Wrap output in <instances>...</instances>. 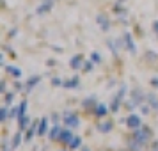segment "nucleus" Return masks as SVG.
I'll return each instance as SVG.
<instances>
[{"label": "nucleus", "mask_w": 158, "mask_h": 151, "mask_svg": "<svg viewBox=\"0 0 158 151\" xmlns=\"http://www.w3.org/2000/svg\"><path fill=\"white\" fill-rule=\"evenodd\" d=\"M146 98H148V94L144 93L140 87H135V89H131L130 98L124 101V107L128 108V110H133L135 107H140L142 103H146Z\"/></svg>", "instance_id": "nucleus-1"}, {"label": "nucleus", "mask_w": 158, "mask_h": 151, "mask_svg": "<svg viewBox=\"0 0 158 151\" xmlns=\"http://www.w3.org/2000/svg\"><path fill=\"white\" fill-rule=\"evenodd\" d=\"M131 139H135V141H139V142L142 144H148L151 142V139H153V132H151L149 126H146V124H142V126H139V128L131 130Z\"/></svg>", "instance_id": "nucleus-2"}, {"label": "nucleus", "mask_w": 158, "mask_h": 151, "mask_svg": "<svg viewBox=\"0 0 158 151\" xmlns=\"http://www.w3.org/2000/svg\"><path fill=\"white\" fill-rule=\"evenodd\" d=\"M124 94H126V86H124V84H121V87H119L117 94H115L114 98H112V101H110V110H112L114 114H117V112H119L123 101H124V100H123V98H124Z\"/></svg>", "instance_id": "nucleus-3"}, {"label": "nucleus", "mask_w": 158, "mask_h": 151, "mask_svg": "<svg viewBox=\"0 0 158 151\" xmlns=\"http://www.w3.org/2000/svg\"><path fill=\"white\" fill-rule=\"evenodd\" d=\"M62 123H64V126L75 130L80 126V117L77 112H66V114H62Z\"/></svg>", "instance_id": "nucleus-4"}, {"label": "nucleus", "mask_w": 158, "mask_h": 151, "mask_svg": "<svg viewBox=\"0 0 158 151\" xmlns=\"http://www.w3.org/2000/svg\"><path fill=\"white\" fill-rule=\"evenodd\" d=\"M55 6V0H41V4L37 6L36 9V15L37 16H43V15H48L52 9Z\"/></svg>", "instance_id": "nucleus-5"}, {"label": "nucleus", "mask_w": 158, "mask_h": 151, "mask_svg": "<svg viewBox=\"0 0 158 151\" xmlns=\"http://www.w3.org/2000/svg\"><path fill=\"white\" fill-rule=\"evenodd\" d=\"M123 43H124V50H128L131 55H135L137 53V44L133 43V37H131V34H130L128 30L123 34Z\"/></svg>", "instance_id": "nucleus-6"}, {"label": "nucleus", "mask_w": 158, "mask_h": 151, "mask_svg": "<svg viewBox=\"0 0 158 151\" xmlns=\"http://www.w3.org/2000/svg\"><path fill=\"white\" fill-rule=\"evenodd\" d=\"M139 126H142V117L139 114H128V117H126V128L131 132V130L139 128Z\"/></svg>", "instance_id": "nucleus-7"}, {"label": "nucleus", "mask_w": 158, "mask_h": 151, "mask_svg": "<svg viewBox=\"0 0 158 151\" xmlns=\"http://www.w3.org/2000/svg\"><path fill=\"white\" fill-rule=\"evenodd\" d=\"M73 128H68V126H64V130H62V133H60V137H59L57 142H60L62 146H69V142L73 141Z\"/></svg>", "instance_id": "nucleus-8"}, {"label": "nucleus", "mask_w": 158, "mask_h": 151, "mask_svg": "<svg viewBox=\"0 0 158 151\" xmlns=\"http://www.w3.org/2000/svg\"><path fill=\"white\" fill-rule=\"evenodd\" d=\"M96 23L100 25V29L103 32H108L110 30V18H108L105 13H100V15L96 16Z\"/></svg>", "instance_id": "nucleus-9"}, {"label": "nucleus", "mask_w": 158, "mask_h": 151, "mask_svg": "<svg viewBox=\"0 0 158 151\" xmlns=\"http://www.w3.org/2000/svg\"><path fill=\"white\" fill-rule=\"evenodd\" d=\"M84 62H85L84 55H82V53H77V55H73V57L69 59V68L77 71V69H80V68H84Z\"/></svg>", "instance_id": "nucleus-10"}, {"label": "nucleus", "mask_w": 158, "mask_h": 151, "mask_svg": "<svg viewBox=\"0 0 158 151\" xmlns=\"http://www.w3.org/2000/svg\"><path fill=\"white\" fill-rule=\"evenodd\" d=\"M126 148H128L130 151H146V144L139 142V141H135V139H131V137H128V141H126Z\"/></svg>", "instance_id": "nucleus-11"}, {"label": "nucleus", "mask_w": 158, "mask_h": 151, "mask_svg": "<svg viewBox=\"0 0 158 151\" xmlns=\"http://www.w3.org/2000/svg\"><path fill=\"white\" fill-rule=\"evenodd\" d=\"M37 126H39V121H34L29 128L25 130V135H23V141H25V142H30L32 137L37 135Z\"/></svg>", "instance_id": "nucleus-12"}, {"label": "nucleus", "mask_w": 158, "mask_h": 151, "mask_svg": "<svg viewBox=\"0 0 158 151\" xmlns=\"http://www.w3.org/2000/svg\"><path fill=\"white\" fill-rule=\"evenodd\" d=\"M107 114H108V107L105 105V103H98V105L94 107V110H93V115L98 117V119H103Z\"/></svg>", "instance_id": "nucleus-13"}, {"label": "nucleus", "mask_w": 158, "mask_h": 151, "mask_svg": "<svg viewBox=\"0 0 158 151\" xmlns=\"http://www.w3.org/2000/svg\"><path fill=\"white\" fill-rule=\"evenodd\" d=\"M98 105V100H96V96H87L85 100L82 101V107L85 108L87 112H91L93 114V110H94V107Z\"/></svg>", "instance_id": "nucleus-14"}, {"label": "nucleus", "mask_w": 158, "mask_h": 151, "mask_svg": "<svg viewBox=\"0 0 158 151\" xmlns=\"http://www.w3.org/2000/svg\"><path fill=\"white\" fill-rule=\"evenodd\" d=\"M62 126L60 124H53L50 128V132H48V139H50L52 142H55V141H59V137H60V133H62Z\"/></svg>", "instance_id": "nucleus-15"}, {"label": "nucleus", "mask_w": 158, "mask_h": 151, "mask_svg": "<svg viewBox=\"0 0 158 151\" xmlns=\"http://www.w3.org/2000/svg\"><path fill=\"white\" fill-rule=\"evenodd\" d=\"M48 132H50V128H48V117H41L39 119V126H37V135L39 137L48 135Z\"/></svg>", "instance_id": "nucleus-16"}, {"label": "nucleus", "mask_w": 158, "mask_h": 151, "mask_svg": "<svg viewBox=\"0 0 158 151\" xmlns=\"http://www.w3.org/2000/svg\"><path fill=\"white\" fill-rule=\"evenodd\" d=\"M39 82H41V77H39V75H32V77L27 80V84H25V93H30Z\"/></svg>", "instance_id": "nucleus-17"}, {"label": "nucleus", "mask_w": 158, "mask_h": 151, "mask_svg": "<svg viewBox=\"0 0 158 151\" xmlns=\"http://www.w3.org/2000/svg\"><path fill=\"white\" fill-rule=\"evenodd\" d=\"M112 128H114V121H103V123H98V126H96V130L100 133H110Z\"/></svg>", "instance_id": "nucleus-18"}, {"label": "nucleus", "mask_w": 158, "mask_h": 151, "mask_svg": "<svg viewBox=\"0 0 158 151\" xmlns=\"http://www.w3.org/2000/svg\"><path fill=\"white\" fill-rule=\"evenodd\" d=\"M6 73H7L9 77H13L15 80H18L20 77H22V69L18 68V66H6Z\"/></svg>", "instance_id": "nucleus-19"}, {"label": "nucleus", "mask_w": 158, "mask_h": 151, "mask_svg": "<svg viewBox=\"0 0 158 151\" xmlns=\"http://www.w3.org/2000/svg\"><path fill=\"white\" fill-rule=\"evenodd\" d=\"M22 141H23V132H22V130H18V132L15 133V137L11 139V146H13V151L20 148V144H22Z\"/></svg>", "instance_id": "nucleus-20"}, {"label": "nucleus", "mask_w": 158, "mask_h": 151, "mask_svg": "<svg viewBox=\"0 0 158 151\" xmlns=\"http://www.w3.org/2000/svg\"><path fill=\"white\" fill-rule=\"evenodd\" d=\"M29 124H30V115H20L18 117V130H22V132H25V130L29 128Z\"/></svg>", "instance_id": "nucleus-21"}, {"label": "nucleus", "mask_w": 158, "mask_h": 151, "mask_svg": "<svg viewBox=\"0 0 158 151\" xmlns=\"http://www.w3.org/2000/svg\"><path fill=\"white\" fill-rule=\"evenodd\" d=\"M62 87H64V89H78V87H80V78L75 75L71 80H66Z\"/></svg>", "instance_id": "nucleus-22"}, {"label": "nucleus", "mask_w": 158, "mask_h": 151, "mask_svg": "<svg viewBox=\"0 0 158 151\" xmlns=\"http://www.w3.org/2000/svg\"><path fill=\"white\" fill-rule=\"evenodd\" d=\"M146 101L149 103V107L153 108V110H156V112H158V96H156V94L149 93V94H148V98H146Z\"/></svg>", "instance_id": "nucleus-23"}, {"label": "nucleus", "mask_w": 158, "mask_h": 151, "mask_svg": "<svg viewBox=\"0 0 158 151\" xmlns=\"http://www.w3.org/2000/svg\"><path fill=\"white\" fill-rule=\"evenodd\" d=\"M80 148H82V137L75 135V137H73V141L69 142V146H68V149L75 151V149H80Z\"/></svg>", "instance_id": "nucleus-24"}, {"label": "nucleus", "mask_w": 158, "mask_h": 151, "mask_svg": "<svg viewBox=\"0 0 158 151\" xmlns=\"http://www.w3.org/2000/svg\"><path fill=\"white\" fill-rule=\"evenodd\" d=\"M144 59H146V62H151V64H153V62H156L158 61V53L156 52H153V50H148Z\"/></svg>", "instance_id": "nucleus-25"}, {"label": "nucleus", "mask_w": 158, "mask_h": 151, "mask_svg": "<svg viewBox=\"0 0 158 151\" xmlns=\"http://www.w3.org/2000/svg\"><path fill=\"white\" fill-rule=\"evenodd\" d=\"M140 112H142V115H149L151 112H153V108L149 107V103H148V101H146V103H142V105H140Z\"/></svg>", "instance_id": "nucleus-26"}, {"label": "nucleus", "mask_w": 158, "mask_h": 151, "mask_svg": "<svg viewBox=\"0 0 158 151\" xmlns=\"http://www.w3.org/2000/svg\"><path fill=\"white\" fill-rule=\"evenodd\" d=\"M15 91H13V93H6V96H4V103H6V105H11V103H13V100H15Z\"/></svg>", "instance_id": "nucleus-27"}, {"label": "nucleus", "mask_w": 158, "mask_h": 151, "mask_svg": "<svg viewBox=\"0 0 158 151\" xmlns=\"http://www.w3.org/2000/svg\"><path fill=\"white\" fill-rule=\"evenodd\" d=\"M7 117H9V108H7V105H6L4 108H0V121L4 123Z\"/></svg>", "instance_id": "nucleus-28"}, {"label": "nucleus", "mask_w": 158, "mask_h": 151, "mask_svg": "<svg viewBox=\"0 0 158 151\" xmlns=\"http://www.w3.org/2000/svg\"><path fill=\"white\" fill-rule=\"evenodd\" d=\"M93 68H94V62H93V61H85L82 69H84L85 73H91V71H93Z\"/></svg>", "instance_id": "nucleus-29"}, {"label": "nucleus", "mask_w": 158, "mask_h": 151, "mask_svg": "<svg viewBox=\"0 0 158 151\" xmlns=\"http://www.w3.org/2000/svg\"><path fill=\"white\" fill-rule=\"evenodd\" d=\"M91 61H93L94 64H98V62L101 64V61H103V59H101V55L98 53V52H93V53H91Z\"/></svg>", "instance_id": "nucleus-30"}, {"label": "nucleus", "mask_w": 158, "mask_h": 151, "mask_svg": "<svg viewBox=\"0 0 158 151\" xmlns=\"http://www.w3.org/2000/svg\"><path fill=\"white\" fill-rule=\"evenodd\" d=\"M15 93H22V91H25V86H23L22 82H18V80H15Z\"/></svg>", "instance_id": "nucleus-31"}, {"label": "nucleus", "mask_w": 158, "mask_h": 151, "mask_svg": "<svg viewBox=\"0 0 158 151\" xmlns=\"http://www.w3.org/2000/svg\"><path fill=\"white\" fill-rule=\"evenodd\" d=\"M52 86L53 87H62L64 86V82H62L60 78H57V77H53V78H52Z\"/></svg>", "instance_id": "nucleus-32"}, {"label": "nucleus", "mask_w": 158, "mask_h": 151, "mask_svg": "<svg viewBox=\"0 0 158 151\" xmlns=\"http://www.w3.org/2000/svg\"><path fill=\"white\" fill-rule=\"evenodd\" d=\"M52 121H53V124H59V121H60V114L53 112V114H52Z\"/></svg>", "instance_id": "nucleus-33"}, {"label": "nucleus", "mask_w": 158, "mask_h": 151, "mask_svg": "<svg viewBox=\"0 0 158 151\" xmlns=\"http://www.w3.org/2000/svg\"><path fill=\"white\" fill-rule=\"evenodd\" d=\"M6 91H7V84H6V80H2V82H0V93L6 94Z\"/></svg>", "instance_id": "nucleus-34"}, {"label": "nucleus", "mask_w": 158, "mask_h": 151, "mask_svg": "<svg viewBox=\"0 0 158 151\" xmlns=\"http://www.w3.org/2000/svg\"><path fill=\"white\" fill-rule=\"evenodd\" d=\"M153 32H155V36H156V39H158V20L153 22Z\"/></svg>", "instance_id": "nucleus-35"}, {"label": "nucleus", "mask_w": 158, "mask_h": 151, "mask_svg": "<svg viewBox=\"0 0 158 151\" xmlns=\"http://www.w3.org/2000/svg\"><path fill=\"white\" fill-rule=\"evenodd\" d=\"M149 151H158V141H153V142H151V149Z\"/></svg>", "instance_id": "nucleus-36"}, {"label": "nucleus", "mask_w": 158, "mask_h": 151, "mask_svg": "<svg viewBox=\"0 0 158 151\" xmlns=\"http://www.w3.org/2000/svg\"><path fill=\"white\" fill-rule=\"evenodd\" d=\"M151 86L158 89V77H156V78H151Z\"/></svg>", "instance_id": "nucleus-37"}, {"label": "nucleus", "mask_w": 158, "mask_h": 151, "mask_svg": "<svg viewBox=\"0 0 158 151\" xmlns=\"http://www.w3.org/2000/svg\"><path fill=\"white\" fill-rule=\"evenodd\" d=\"M16 34H18V30H11V32H9V37H13V36H16Z\"/></svg>", "instance_id": "nucleus-38"}, {"label": "nucleus", "mask_w": 158, "mask_h": 151, "mask_svg": "<svg viewBox=\"0 0 158 151\" xmlns=\"http://www.w3.org/2000/svg\"><path fill=\"white\" fill-rule=\"evenodd\" d=\"M46 64H48V66H53V64H55V59H50V61H48Z\"/></svg>", "instance_id": "nucleus-39"}, {"label": "nucleus", "mask_w": 158, "mask_h": 151, "mask_svg": "<svg viewBox=\"0 0 158 151\" xmlns=\"http://www.w3.org/2000/svg\"><path fill=\"white\" fill-rule=\"evenodd\" d=\"M82 151H91V149H89V148L85 146V148H82Z\"/></svg>", "instance_id": "nucleus-40"}, {"label": "nucleus", "mask_w": 158, "mask_h": 151, "mask_svg": "<svg viewBox=\"0 0 158 151\" xmlns=\"http://www.w3.org/2000/svg\"><path fill=\"white\" fill-rule=\"evenodd\" d=\"M119 151H130V149H128V148H124V149H119Z\"/></svg>", "instance_id": "nucleus-41"}, {"label": "nucleus", "mask_w": 158, "mask_h": 151, "mask_svg": "<svg viewBox=\"0 0 158 151\" xmlns=\"http://www.w3.org/2000/svg\"><path fill=\"white\" fill-rule=\"evenodd\" d=\"M59 151H68V149H59Z\"/></svg>", "instance_id": "nucleus-42"}, {"label": "nucleus", "mask_w": 158, "mask_h": 151, "mask_svg": "<svg viewBox=\"0 0 158 151\" xmlns=\"http://www.w3.org/2000/svg\"><path fill=\"white\" fill-rule=\"evenodd\" d=\"M101 151H107V149H101Z\"/></svg>", "instance_id": "nucleus-43"}]
</instances>
